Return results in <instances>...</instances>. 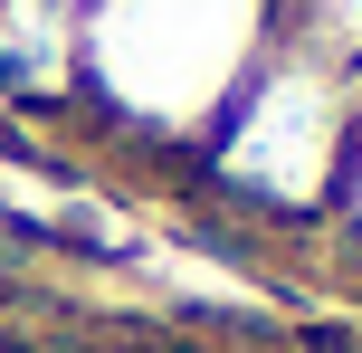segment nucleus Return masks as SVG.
Here are the masks:
<instances>
[{
  "label": "nucleus",
  "instance_id": "f257e3e1",
  "mask_svg": "<svg viewBox=\"0 0 362 353\" xmlns=\"http://www.w3.org/2000/svg\"><path fill=\"white\" fill-rule=\"evenodd\" d=\"M276 0H86L76 10V105L134 144H210L229 96L276 48Z\"/></svg>",
  "mask_w": 362,
  "mask_h": 353
},
{
  "label": "nucleus",
  "instance_id": "f03ea898",
  "mask_svg": "<svg viewBox=\"0 0 362 353\" xmlns=\"http://www.w3.org/2000/svg\"><path fill=\"white\" fill-rule=\"evenodd\" d=\"M67 10H86V0H67Z\"/></svg>",
  "mask_w": 362,
  "mask_h": 353
}]
</instances>
